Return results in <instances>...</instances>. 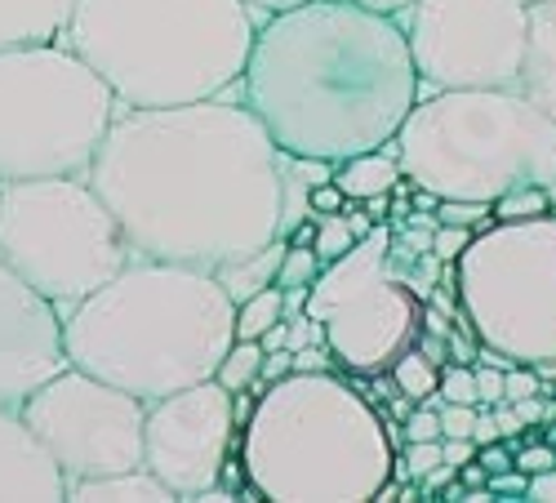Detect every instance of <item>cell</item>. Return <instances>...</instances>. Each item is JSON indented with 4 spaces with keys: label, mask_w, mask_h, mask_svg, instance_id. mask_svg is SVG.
Instances as JSON below:
<instances>
[{
    "label": "cell",
    "mask_w": 556,
    "mask_h": 503,
    "mask_svg": "<svg viewBox=\"0 0 556 503\" xmlns=\"http://www.w3.org/2000/svg\"><path fill=\"white\" fill-rule=\"evenodd\" d=\"M85 178L134 259L218 272L281 237V148L237 95L116 108Z\"/></svg>",
    "instance_id": "1"
},
{
    "label": "cell",
    "mask_w": 556,
    "mask_h": 503,
    "mask_svg": "<svg viewBox=\"0 0 556 503\" xmlns=\"http://www.w3.org/2000/svg\"><path fill=\"white\" fill-rule=\"evenodd\" d=\"M286 156L348 161L383 148L419 103V67L396 14L303 0L258 23L231 89Z\"/></svg>",
    "instance_id": "2"
},
{
    "label": "cell",
    "mask_w": 556,
    "mask_h": 503,
    "mask_svg": "<svg viewBox=\"0 0 556 503\" xmlns=\"http://www.w3.org/2000/svg\"><path fill=\"white\" fill-rule=\"evenodd\" d=\"M237 303L214 272L129 259L108 286L63 312V352L76 370L143 401L214 379L227 356Z\"/></svg>",
    "instance_id": "3"
},
{
    "label": "cell",
    "mask_w": 556,
    "mask_h": 503,
    "mask_svg": "<svg viewBox=\"0 0 556 503\" xmlns=\"http://www.w3.org/2000/svg\"><path fill=\"white\" fill-rule=\"evenodd\" d=\"M263 18L245 0H76L59 40L121 108H178L237 89Z\"/></svg>",
    "instance_id": "4"
},
{
    "label": "cell",
    "mask_w": 556,
    "mask_h": 503,
    "mask_svg": "<svg viewBox=\"0 0 556 503\" xmlns=\"http://www.w3.org/2000/svg\"><path fill=\"white\" fill-rule=\"evenodd\" d=\"M241 460L250 494L267 503H369L396 454L361 392L330 370H294L254 397Z\"/></svg>",
    "instance_id": "5"
},
{
    "label": "cell",
    "mask_w": 556,
    "mask_h": 503,
    "mask_svg": "<svg viewBox=\"0 0 556 503\" xmlns=\"http://www.w3.org/2000/svg\"><path fill=\"white\" fill-rule=\"evenodd\" d=\"M401 174L437 201L556 197V121L521 89H432L392 134Z\"/></svg>",
    "instance_id": "6"
},
{
    "label": "cell",
    "mask_w": 556,
    "mask_h": 503,
    "mask_svg": "<svg viewBox=\"0 0 556 503\" xmlns=\"http://www.w3.org/2000/svg\"><path fill=\"white\" fill-rule=\"evenodd\" d=\"M116 95L63 40L0 50V183L89 174Z\"/></svg>",
    "instance_id": "7"
},
{
    "label": "cell",
    "mask_w": 556,
    "mask_h": 503,
    "mask_svg": "<svg viewBox=\"0 0 556 503\" xmlns=\"http://www.w3.org/2000/svg\"><path fill=\"white\" fill-rule=\"evenodd\" d=\"M0 259L63 316L134 254L94 183L85 174H50L0 183Z\"/></svg>",
    "instance_id": "8"
},
{
    "label": "cell",
    "mask_w": 556,
    "mask_h": 503,
    "mask_svg": "<svg viewBox=\"0 0 556 503\" xmlns=\"http://www.w3.org/2000/svg\"><path fill=\"white\" fill-rule=\"evenodd\" d=\"M458 316L517 365L556 361V210L494 218L454 259Z\"/></svg>",
    "instance_id": "9"
},
{
    "label": "cell",
    "mask_w": 556,
    "mask_h": 503,
    "mask_svg": "<svg viewBox=\"0 0 556 503\" xmlns=\"http://www.w3.org/2000/svg\"><path fill=\"white\" fill-rule=\"evenodd\" d=\"M388 237L392 227L375 223L348 254L320 267L303 303V312L326 330L330 356L352 375H383L405 348L424 339L428 303L388 277Z\"/></svg>",
    "instance_id": "10"
},
{
    "label": "cell",
    "mask_w": 556,
    "mask_h": 503,
    "mask_svg": "<svg viewBox=\"0 0 556 503\" xmlns=\"http://www.w3.org/2000/svg\"><path fill=\"white\" fill-rule=\"evenodd\" d=\"M396 18L419 67V99L432 89H517L530 0H414Z\"/></svg>",
    "instance_id": "11"
},
{
    "label": "cell",
    "mask_w": 556,
    "mask_h": 503,
    "mask_svg": "<svg viewBox=\"0 0 556 503\" xmlns=\"http://www.w3.org/2000/svg\"><path fill=\"white\" fill-rule=\"evenodd\" d=\"M18 415L50 450L63 481L112 477L143 464V419L148 401L108 379L63 365L36 392L23 397Z\"/></svg>",
    "instance_id": "12"
},
{
    "label": "cell",
    "mask_w": 556,
    "mask_h": 503,
    "mask_svg": "<svg viewBox=\"0 0 556 503\" xmlns=\"http://www.w3.org/2000/svg\"><path fill=\"white\" fill-rule=\"evenodd\" d=\"M231 397L218 379L178 388L161 401H148L143 419V464L178 494L201 499L218 490L227 454L241 445V424Z\"/></svg>",
    "instance_id": "13"
},
{
    "label": "cell",
    "mask_w": 556,
    "mask_h": 503,
    "mask_svg": "<svg viewBox=\"0 0 556 503\" xmlns=\"http://www.w3.org/2000/svg\"><path fill=\"white\" fill-rule=\"evenodd\" d=\"M67 365L63 316L50 299H40L18 272L0 259V401L23 405L50 375Z\"/></svg>",
    "instance_id": "14"
},
{
    "label": "cell",
    "mask_w": 556,
    "mask_h": 503,
    "mask_svg": "<svg viewBox=\"0 0 556 503\" xmlns=\"http://www.w3.org/2000/svg\"><path fill=\"white\" fill-rule=\"evenodd\" d=\"M0 499L10 503H59L67 499V481L40 437L27 428L18 405L0 401Z\"/></svg>",
    "instance_id": "15"
},
{
    "label": "cell",
    "mask_w": 556,
    "mask_h": 503,
    "mask_svg": "<svg viewBox=\"0 0 556 503\" xmlns=\"http://www.w3.org/2000/svg\"><path fill=\"white\" fill-rule=\"evenodd\" d=\"M517 89L556 121V0H534L530 5L526 67H521Z\"/></svg>",
    "instance_id": "16"
},
{
    "label": "cell",
    "mask_w": 556,
    "mask_h": 503,
    "mask_svg": "<svg viewBox=\"0 0 556 503\" xmlns=\"http://www.w3.org/2000/svg\"><path fill=\"white\" fill-rule=\"evenodd\" d=\"M76 0H0V50L31 40H59Z\"/></svg>",
    "instance_id": "17"
},
{
    "label": "cell",
    "mask_w": 556,
    "mask_h": 503,
    "mask_svg": "<svg viewBox=\"0 0 556 503\" xmlns=\"http://www.w3.org/2000/svg\"><path fill=\"white\" fill-rule=\"evenodd\" d=\"M67 499H80V503H108V499H143V503H169L178 499L148 464H138L129 473H112V477H85V481H72L67 486Z\"/></svg>",
    "instance_id": "18"
},
{
    "label": "cell",
    "mask_w": 556,
    "mask_h": 503,
    "mask_svg": "<svg viewBox=\"0 0 556 503\" xmlns=\"http://www.w3.org/2000/svg\"><path fill=\"white\" fill-rule=\"evenodd\" d=\"M334 183L343 188V197H352V201H365L375 192H392L401 183V161H396L392 139L383 148H375V152H361V156L339 161L334 165Z\"/></svg>",
    "instance_id": "19"
},
{
    "label": "cell",
    "mask_w": 556,
    "mask_h": 503,
    "mask_svg": "<svg viewBox=\"0 0 556 503\" xmlns=\"http://www.w3.org/2000/svg\"><path fill=\"white\" fill-rule=\"evenodd\" d=\"M281 259H286V241L276 237V241H267L263 250H254V254H245V259L223 263V267L214 272V277H218V286L227 290V299H231V303H245L250 294H258V290L276 286V272H281Z\"/></svg>",
    "instance_id": "20"
},
{
    "label": "cell",
    "mask_w": 556,
    "mask_h": 503,
    "mask_svg": "<svg viewBox=\"0 0 556 503\" xmlns=\"http://www.w3.org/2000/svg\"><path fill=\"white\" fill-rule=\"evenodd\" d=\"M392 383H396V392L401 397H409V401H428L432 392H437V361L419 348V343H414V348H405L396 361H392Z\"/></svg>",
    "instance_id": "21"
},
{
    "label": "cell",
    "mask_w": 556,
    "mask_h": 503,
    "mask_svg": "<svg viewBox=\"0 0 556 503\" xmlns=\"http://www.w3.org/2000/svg\"><path fill=\"white\" fill-rule=\"evenodd\" d=\"M281 316H286V294H281V286H267V290L250 294L245 303H237L231 330H237V339H263Z\"/></svg>",
    "instance_id": "22"
},
{
    "label": "cell",
    "mask_w": 556,
    "mask_h": 503,
    "mask_svg": "<svg viewBox=\"0 0 556 503\" xmlns=\"http://www.w3.org/2000/svg\"><path fill=\"white\" fill-rule=\"evenodd\" d=\"M258 370H263V343H258V339H231V348H227V356L218 361L214 379H218L227 392H245V388H254Z\"/></svg>",
    "instance_id": "23"
},
{
    "label": "cell",
    "mask_w": 556,
    "mask_h": 503,
    "mask_svg": "<svg viewBox=\"0 0 556 503\" xmlns=\"http://www.w3.org/2000/svg\"><path fill=\"white\" fill-rule=\"evenodd\" d=\"M352 246H356V237H352V227H348L343 210H339V214H320V218H316V241H312V250H316L320 267L334 263L339 254H348Z\"/></svg>",
    "instance_id": "24"
},
{
    "label": "cell",
    "mask_w": 556,
    "mask_h": 503,
    "mask_svg": "<svg viewBox=\"0 0 556 503\" xmlns=\"http://www.w3.org/2000/svg\"><path fill=\"white\" fill-rule=\"evenodd\" d=\"M320 277V259L312 246H286L281 272H276V286L281 290H312V281Z\"/></svg>",
    "instance_id": "25"
},
{
    "label": "cell",
    "mask_w": 556,
    "mask_h": 503,
    "mask_svg": "<svg viewBox=\"0 0 556 503\" xmlns=\"http://www.w3.org/2000/svg\"><path fill=\"white\" fill-rule=\"evenodd\" d=\"M441 441H409V450L401 454V460H392V473L405 477V481H424L441 468Z\"/></svg>",
    "instance_id": "26"
},
{
    "label": "cell",
    "mask_w": 556,
    "mask_h": 503,
    "mask_svg": "<svg viewBox=\"0 0 556 503\" xmlns=\"http://www.w3.org/2000/svg\"><path fill=\"white\" fill-rule=\"evenodd\" d=\"M437 223H458V227H472V232H481V227H490L494 223V205L490 201H454V197H445V201H437Z\"/></svg>",
    "instance_id": "27"
},
{
    "label": "cell",
    "mask_w": 556,
    "mask_h": 503,
    "mask_svg": "<svg viewBox=\"0 0 556 503\" xmlns=\"http://www.w3.org/2000/svg\"><path fill=\"white\" fill-rule=\"evenodd\" d=\"M552 192L547 188H521L507 192L503 201H494V218H530V214H547L552 210Z\"/></svg>",
    "instance_id": "28"
},
{
    "label": "cell",
    "mask_w": 556,
    "mask_h": 503,
    "mask_svg": "<svg viewBox=\"0 0 556 503\" xmlns=\"http://www.w3.org/2000/svg\"><path fill=\"white\" fill-rule=\"evenodd\" d=\"M437 392H441V401L481 405V397H477V370H468V365H463V361L445 365V370H441V379H437Z\"/></svg>",
    "instance_id": "29"
},
{
    "label": "cell",
    "mask_w": 556,
    "mask_h": 503,
    "mask_svg": "<svg viewBox=\"0 0 556 503\" xmlns=\"http://www.w3.org/2000/svg\"><path fill=\"white\" fill-rule=\"evenodd\" d=\"M405 441H441V410L432 401H419V410H409L401 424Z\"/></svg>",
    "instance_id": "30"
},
{
    "label": "cell",
    "mask_w": 556,
    "mask_h": 503,
    "mask_svg": "<svg viewBox=\"0 0 556 503\" xmlns=\"http://www.w3.org/2000/svg\"><path fill=\"white\" fill-rule=\"evenodd\" d=\"M441 437H472L477 432V405L463 401H441Z\"/></svg>",
    "instance_id": "31"
},
{
    "label": "cell",
    "mask_w": 556,
    "mask_h": 503,
    "mask_svg": "<svg viewBox=\"0 0 556 503\" xmlns=\"http://www.w3.org/2000/svg\"><path fill=\"white\" fill-rule=\"evenodd\" d=\"M468 241H472V227H458V223H437V232H432V250L441 263H454L468 250Z\"/></svg>",
    "instance_id": "32"
},
{
    "label": "cell",
    "mask_w": 556,
    "mask_h": 503,
    "mask_svg": "<svg viewBox=\"0 0 556 503\" xmlns=\"http://www.w3.org/2000/svg\"><path fill=\"white\" fill-rule=\"evenodd\" d=\"M526 397H539L534 365H513V370H503V401H526Z\"/></svg>",
    "instance_id": "33"
},
{
    "label": "cell",
    "mask_w": 556,
    "mask_h": 503,
    "mask_svg": "<svg viewBox=\"0 0 556 503\" xmlns=\"http://www.w3.org/2000/svg\"><path fill=\"white\" fill-rule=\"evenodd\" d=\"M348 205V197H343V188H339V183L330 178V183H316V188H312V197H307V218H320V214H339Z\"/></svg>",
    "instance_id": "34"
},
{
    "label": "cell",
    "mask_w": 556,
    "mask_h": 503,
    "mask_svg": "<svg viewBox=\"0 0 556 503\" xmlns=\"http://www.w3.org/2000/svg\"><path fill=\"white\" fill-rule=\"evenodd\" d=\"M513 468H517V473H526V477L556 468V445H526V450L517 454V460H513Z\"/></svg>",
    "instance_id": "35"
},
{
    "label": "cell",
    "mask_w": 556,
    "mask_h": 503,
    "mask_svg": "<svg viewBox=\"0 0 556 503\" xmlns=\"http://www.w3.org/2000/svg\"><path fill=\"white\" fill-rule=\"evenodd\" d=\"M294 370L299 375H320V370H330V348L326 343H307L294 352Z\"/></svg>",
    "instance_id": "36"
},
{
    "label": "cell",
    "mask_w": 556,
    "mask_h": 503,
    "mask_svg": "<svg viewBox=\"0 0 556 503\" xmlns=\"http://www.w3.org/2000/svg\"><path fill=\"white\" fill-rule=\"evenodd\" d=\"M477 397L485 405L503 401V370H498V365H481V370H477Z\"/></svg>",
    "instance_id": "37"
},
{
    "label": "cell",
    "mask_w": 556,
    "mask_h": 503,
    "mask_svg": "<svg viewBox=\"0 0 556 503\" xmlns=\"http://www.w3.org/2000/svg\"><path fill=\"white\" fill-rule=\"evenodd\" d=\"M494 428H498V437H517L526 424H521V415H517L513 405L498 401V405H494Z\"/></svg>",
    "instance_id": "38"
},
{
    "label": "cell",
    "mask_w": 556,
    "mask_h": 503,
    "mask_svg": "<svg viewBox=\"0 0 556 503\" xmlns=\"http://www.w3.org/2000/svg\"><path fill=\"white\" fill-rule=\"evenodd\" d=\"M526 499H547V503H556V468L534 473L530 486H526Z\"/></svg>",
    "instance_id": "39"
},
{
    "label": "cell",
    "mask_w": 556,
    "mask_h": 503,
    "mask_svg": "<svg viewBox=\"0 0 556 503\" xmlns=\"http://www.w3.org/2000/svg\"><path fill=\"white\" fill-rule=\"evenodd\" d=\"M477 460L485 464V473H507V468H513V454H507L503 445H485V450H477Z\"/></svg>",
    "instance_id": "40"
},
{
    "label": "cell",
    "mask_w": 556,
    "mask_h": 503,
    "mask_svg": "<svg viewBox=\"0 0 556 503\" xmlns=\"http://www.w3.org/2000/svg\"><path fill=\"white\" fill-rule=\"evenodd\" d=\"M361 205H365L369 218H379V223H383V218H388V205H392V192H375V197H365Z\"/></svg>",
    "instance_id": "41"
},
{
    "label": "cell",
    "mask_w": 556,
    "mask_h": 503,
    "mask_svg": "<svg viewBox=\"0 0 556 503\" xmlns=\"http://www.w3.org/2000/svg\"><path fill=\"white\" fill-rule=\"evenodd\" d=\"M472 441H477V445H490V441H498L494 415H477V432H472Z\"/></svg>",
    "instance_id": "42"
},
{
    "label": "cell",
    "mask_w": 556,
    "mask_h": 503,
    "mask_svg": "<svg viewBox=\"0 0 556 503\" xmlns=\"http://www.w3.org/2000/svg\"><path fill=\"white\" fill-rule=\"evenodd\" d=\"M356 5L379 10V14H401V10H409V5H414V0H356Z\"/></svg>",
    "instance_id": "43"
},
{
    "label": "cell",
    "mask_w": 556,
    "mask_h": 503,
    "mask_svg": "<svg viewBox=\"0 0 556 503\" xmlns=\"http://www.w3.org/2000/svg\"><path fill=\"white\" fill-rule=\"evenodd\" d=\"M245 5H254L258 14H276V10H290V5H303V0H245Z\"/></svg>",
    "instance_id": "44"
},
{
    "label": "cell",
    "mask_w": 556,
    "mask_h": 503,
    "mask_svg": "<svg viewBox=\"0 0 556 503\" xmlns=\"http://www.w3.org/2000/svg\"><path fill=\"white\" fill-rule=\"evenodd\" d=\"M458 473H463V486H477V490L485 486V468H472V464H463Z\"/></svg>",
    "instance_id": "45"
},
{
    "label": "cell",
    "mask_w": 556,
    "mask_h": 503,
    "mask_svg": "<svg viewBox=\"0 0 556 503\" xmlns=\"http://www.w3.org/2000/svg\"><path fill=\"white\" fill-rule=\"evenodd\" d=\"M530 5H534V0H530Z\"/></svg>",
    "instance_id": "46"
}]
</instances>
